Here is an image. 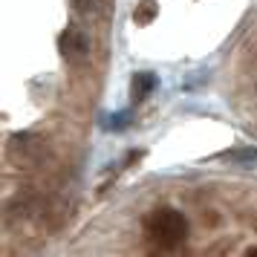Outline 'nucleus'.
I'll return each mask as SVG.
<instances>
[{"label":"nucleus","mask_w":257,"mask_h":257,"mask_svg":"<svg viewBox=\"0 0 257 257\" xmlns=\"http://www.w3.org/2000/svg\"><path fill=\"white\" fill-rule=\"evenodd\" d=\"M145 237L159 248H179L188 240V220L171 205L153 208L145 217Z\"/></svg>","instance_id":"1"},{"label":"nucleus","mask_w":257,"mask_h":257,"mask_svg":"<svg viewBox=\"0 0 257 257\" xmlns=\"http://www.w3.org/2000/svg\"><path fill=\"white\" fill-rule=\"evenodd\" d=\"M153 87H156V78H153L151 72H139V75L133 78V84H130V95H133V101H145V98L151 95Z\"/></svg>","instance_id":"2"},{"label":"nucleus","mask_w":257,"mask_h":257,"mask_svg":"<svg viewBox=\"0 0 257 257\" xmlns=\"http://www.w3.org/2000/svg\"><path fill=\"white\" fill-rule=\"evenodd\" d=\"M84 41L78 38V32H64L61 35V52L67 55V58H75V55H81L84 52Z\"/></svg>","instance_id":"3"},{"label":"nucleus","mask_w":257,"mask_h":257,"mask_svg":"<svg viewBox=\"0 0 257 257\" xmlns=\"http://www.w3.org/2000/svg\"><path fill=\"white\" fill-rule=\"evenodd\" d=\"M153 18H156V3H153V0H145V3H139V9H136V12H133V21H136V24H151Z\"/></svg>","instance_id":"4"},{"label":"nucleus","mask_w":257,"mask_h":257,"mask_svg":"<svg viewBox=\"0 0 257 257\" xmlns=\"http://www.w3.org/2000/svg\"><path fill=\"white\" fill-rule=\"evenodd\" d=\"M248 254H257V248H248Z\"/></svg>","instance_id":"5"}]
</instances>
